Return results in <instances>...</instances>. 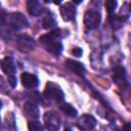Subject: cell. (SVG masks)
<instances>
[{
    "label": "cell",
    "mask_w": 131,
    "mask_h": 131,
    "mask_svg": "<svg viewBox=\"0 0 131 131\" xmlns=\"http://www.w3.org/2000/svg\"><path fill=\"white\" fill-rule=\"evenodd\" d=\"M62 37L63 35L61 33V30L56 29L48 34L41 36L39 38V41L43 44V46L49 53L57 56L62 51V43L60 42V39Z\"/></svg>",
    "instance_id": "1"
},
{
    "label": "cell",
    "mask_w": 131,
    "mask_h": 131,
    "mask_svg": "<svg viewBox=\"0 0 131 131\" xmlns=\"http://www.w3.org/2000/svg\"><path fill=\"white\" fill-rule=\"evenodd\" d=\"M44 95L49 98V99H53L56 101H61L64 97L63 91L61 90V88L59 87V85H57L54 82H48L45 86L44 89Z\"/></svg>",
    "instance_id": "2"
},
{
    "label": "cell",
    "mask_w": 131,
    "mask_h": 131,
    "mask_svg": "<svg viewBox=\"0 0 131 131\" xmlns=\"http://www.w3.org/2000/svg\"><path fill=\"white\" fill-rule=\"evenodd\" d=\"M8 21L11 28L14 30H21L29 27V21L20 12H12L8 16Z\"/></svg>",
    "instance_id": "3"
},
{
    "label": "cell",
    "mask_w": 131,
    "mask_h": 131,
    "mask_svg": "<svg viewBox=\"0 0 131 131\" xmlns=\"http://www.w3.org/2000/svg\"><path fill=\"white\" fill-rule=\"evenodd\" d=\"M100 20H101L100 13L96 10L90 9V10H87L84 14V25L87 29L92 30L97 28L98 25L100 24Z\"/></svg>",
    "instance_id": "4"
},
{
    "label": "cell",
    "mask_w": 131,
    "mask_h": 131,
    "mask_svg": "<svg viewBox=\"0 0 131 131\" xmlns=\"http://www.w3.org/2000/svg\"><path fill=\"white\" fill-rule=\"evenodd\" d=\"M44 121L46 124V128L49 131H58L60 126V119L55 113L47 112L44 115Z\"/></svg>",
    "instance_id": "5"
},
{
    "label": "cell",
    "mask_w": 131,
    "mask_h": 131,
    "mask_svg": "<svg viewBox=\"0 0 131 131\" xmlns=\"http://www.w3.org/2000/svg\"><path fill=\"white\" fill-rule=\"evenodd\" d=\"M60 15L62 17L63 20L66 21H70L72 19L75 18V15H76V7L75 5L72 3V2H66L63 3L60 8Z\"/></svg>",
    "instance_id": "6"
},
{
    "label": "cell",
    "mask_w": 131,
    "mask_h": 131,
    "mask_svg": "<svg viewBox=\"0 0 131 131\" xmlns=\"http://www.w3.org/2000/svg\"><path fill=\"white\" fill-rule=\"evenodd\" d=\"M96 126V120L90 115H83L78 120V127L83 131H89Z\"/></svg>",
    "instance_id": "7"
},
{
    "label": "cell",
    "mask_w": 131,
    "mask_h": 131,
    "mask_svg": "<svg viewBox=\"0 0 131 131\" xmlns=\"http://www.w3.org/2000/svg\"><path fill=\"white\" fill-rule=\"evenodd\" d=\"M0 67H1V70L3 71V73L7 75V77L14 76L15 71H16V68H15L13 58L11 56H5L0 61Z\"/></svg>",
    "instance_id": "8"
},
{
    "label": "cell",
    "mask_w": 131,
    "mask_h": 131,
    "mask_svg": "<svg viewBox=\"0 0 131 131\" xmlns=\"http://www.w3.org/2000/svg\"><path fill=\"white\" fill-rule=\"evenodd\" d=\"M20 80H21L23 85L26 88H29V89L36 88L39 84V80H38L37 76L34 75V74H31V73H28V72H25V73L21 74Z\"/></svg>",
    "instance_id": "9"
},
{
    "label": "cell",
    "mask_w": 131,
    "mask_h": 131,
    "mask_svg": "<svg viewBox=\"0 0 131 131\" xmlns=\"http://www.w3.org/2000/svg\"><path fill=\"white\" fill-rule=\"evenodd\" d=\"M16 43L18 45V47L21 49V50H32L35 48V42L34 40L27 36V35H21V36H18L16 38Z\"/></svg>",
    "instance_id": "10"
},
{
    "label": "cell",
    "mask_w": 131,
    "mask_h": 131,
    "mask_svg": "<svg viewBox=\"0 0 131 131\" xmlns=\"http://www.w3.org/2000/svg\"><path fill=\"white\" fill-rule=\"evenodd\" d=\"M66 66L68 69H70L72 72L76 73L77 75L79 76H83L84 73H85V69H84V66L83 63L77 61V60H74V59H67L66 60Z\"/></svg>",
    "instance_id": "11"
},
{
    "label": "cell",
    "mask_w": 131,
    "mask_h": 131,
    "mask_svg": "<svg viewBox=\"0 0 131 131\" xmlns=\"http://www.w3.org/2000/svg\"><path fill=\"white\" fill-rule=\"evenodd\" d=\"M27 8H28V11L31 15L33 16H39L42 11H43V8L41 6V3L39 1H36V0H30L27 2Z\"/></svg>",
    "instance_id": "12"
},
{
    "label": "cell",
    "mask_w": 131,
    "mask_h": 131,
    "mask_svg": "<svg viewBox=\"0 0 131 131\" xmlns=\"http://www.w3.org/2000/svg\"><path fill=\"white\" fill-rule=\"evenodd\" d=\"M24 110H25V113L27 114V116L32 118L33 120L39 118V110H38V106L35 103H33V102L25 103Z\"/></svg>",
    "instance_id": "13"
},
{
    "label": "cell",
    "mask_w": 131,
    "mask_h": 131,
    "mask_svg": "<svg viewBox=\"0 0 131 131\" xmlns=\"http://www.w3.org/2000/svg\"><path fill=\"white\" fill-rule=\"evenodd\" d=\"M114 81L116 83H126V72L122 67H118L114 70Z\"/></svg>",
    "instance_id": "14"
},
{
    "label": "cell",
    "mask_w": 131,
    "mask_h": 131,
    "mask_svg": "<svg viewBox=\"0 0 131 131\" xmlns=\"http://www.w3.org/2000/svg\"><path fill=\"white\" fill-rule=\"evenodd\" d=\"M60 110L67 116H69V117H76L77 114H78L77 113V110L73 105H71L70 103H67V102H63V103L60 104Z\"/></svg>",
    "instance_id": "15"
},
{
    "label": "cell",
    "mask_w": 131,
    "mask_h": 131,
    "mask_svg": "<svg viewBox=\"0 0 131 131\" xmlns=\"http://www.w3.org/2000/svg\"><path fill=\"white\" fill-rule=\"evenodd\" d=\"M43 28L44 29H52L56 26V20L52 14H47L43 18Z\"/></svg>",
    "instance_id": "16"
},
{
    "label": "cell",
    "mask_w": 131,
    "mask_h": 131,
    "mask_svg": "<svg viewBox=\"0 0 131 131\" xmlns=\"http://www.w3.org/2000/svg\"><path fill=\"white\" fill-rule=\"evenodd\" d=\"M28 128L29 131H44V128L42 126V124L38 121H30L28 123Z\"/></svg>",
    "instance_id": "17"
},
{
    "label": "cell",
    "mask_w": 131,
    "mask_h": 131,
    "mask_svg": "<svg viewBox=\"0 0 131 131\" xmlns=\"http://www.w3.org/2000/svg\"><path fill=\"white\" fill-rule=\"evenodd\" d=\"M117 4L118 3L115 0H107V1H105V8H106V10H107V12L110 14L115 11V9L117 7Z\"/></svg>",
    "instance_id": "18"
},
{
    "label": "cell",
    "mask_w": 131,
    "mask_h": 131,
    "mask_svg": "<svg viewBox=\"0 0 131 131\" xmlns=\"http://www.w3.org/2000/svg\"><path fill=\"white\" fill-rule=\"evenodd\" d=\"M6 17H7L6 11H5L3 8H1V7H0V26L4 24V21H5Z\"/></svg>",
    "instance_id": "19"
},
{
    "label": "cell",
    "mask_w": 131,
    "mask_h": 131,
    "mask_svg": "<svg viewBox=\"0 0 131 131\" xmlns=\"http://www.w3.org/2000/svg\"><path fill=\"white\" fill-rule=\"evenodd\" d=\"M82 53H83V51L80 47H74L73 50H72V54L75 55L76 57H80L82 55Z\"/></svg>",
    "instance_id": "20"
},
{
    "label": "cell",
    "mask_w": 131,
    "mask_h": 131,
    "mask_svg": "<svg viewBox=\"0 0 131 131\" xmlns=\"http://www.w3.org/2000/svg\"><path fill=\"white\" fill-rule=\"evenodd\" d=\"M123 131H130V124L129 123H126L123 126Z\"/></svg>",
    "instance_id": "21"
},
{
    "label": "cell",
    "mask_w": 131,
    "mask_h": 131,
    "mask_svg": "<svg viewBox=\"0 0 131 131\" xmlns=\"http://www.w3.org/2000/svg\"><path fill=\"white\" fill-rule=\"evenodd\" d=\"M64 131H71V129H70V128H66Z\"/></svg>",
    "instance_id": "22"
},
{
    "label": "cell",
    "mask_w": 131,
    "mask_h": 131,
    "mask_svg": "<svg viewBox=\"0 0 131 131\" xmlns=\"http://www.w3.org/2000/svg\"><path fill=\"white\" fill-rule=\"evenodd\" d=\"M1 106H2V102L0 101V108H1Z\"/></svg>",
    "instance_id": "23"
},
{
    "label": "cell",
    "mask_w": 131,
    "mask_h": 131,
    "mask_svg": "<svg viewBox=\"0 0 131 131\" xmlns=\"http://www.w3.org/2000/svg\"><path fill=\"white\" fill-rule=\"evenodd\" d=\"M0 127H1V119H0Z\"/></svg>",
    "instance_id": "24"
}]
</instances>
